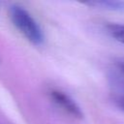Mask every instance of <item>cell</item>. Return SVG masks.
<instances>
[{"label": "cell", "instance_id": "5b68a950", "mask_svg": "<svg viewBox=\"0 0 124 124\" xmlns=\"http://www.w3.org/2000/svg\"><path fill=\"white\" fill-rule=\"evenodd\" d=\"M115 102H116V104H117V106L119 108H121L122 109H124V95L123 96H119L118 98H116Z\"/></svg>", "mask_w": 124, "mask_h": 124}, {"label": "cell", "instance_id": "277c9868", "mask_svg": "<svg viewBox=\"0 0 124 124\" xmlns=\"http://www.w3.org/2000/svg\"><path fill=\"white\" fill-rule=\"evenodd\" d=\"M88 4L109 10H124V2H118V1H96V2H90Z\"/></svg>", "mask_w": 124, "mask_h": 124}, {"label": "cell", "instance_id": "8992f818", "mask_svg": "<svg viewBox=\"0 0 124 124\" xmlns=\"http://www.w3.org/2000/svg\"><path fill=\"white\" fill-rule=\"evenodd\" d=\"M119 67H120V69H121V71L124 73V62H122L120 65H119Z\"/></svg>", "mask_w": 124, "mask_h": 124}, {"label": "cell", "instance_id": "7a4b0ae2", "mask_svg": "<svg viewBox=\"0 0 124 124\" xmlns=\"http://www.w3.org/2000/svg\"><path fill=\"white\" fill-rule=\"evenodd\" d=\"M48 96L50 100L68 115L77 119L82 118L83 113L81 108L76 103V101L67 93L58 89H50L48 91Z\"/></svg>", "mask_w": 124, "mask_h": 124}, {"label": "cell", "instance_id": "3957f363", "mask_svg": "<svg viewBox=\"0 0 124 124\" xmlns=\"http://www.w3.org/2000/svg\"><path fill=\"white\" fill-rule=\"evenodd\" d=\"M107 30L112 38L124 45V24L109 23L107 25Z\"/></svg>", "mask_w": 124, "mask_h": 124}, {"label": "cell", "instance_id": "6da1fadb", "mask_svg": "<svg viewBox=\"0 0 124 124\" xmlns=\"http://www.w3.org/2000/svg\"><path fill=\"white\" fill-rule=\"evenodd\" d=\"M9 15L15 27L26 40L36 46L44 43L45 37L42 28L24 8L14 5L10 8Z\"/></svg>", "mask_w": 124, "mask_h": 124}]
</instances>
